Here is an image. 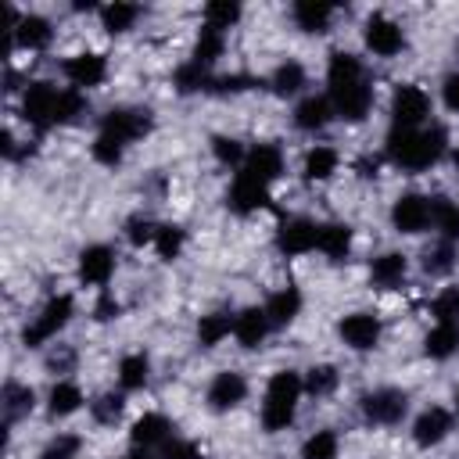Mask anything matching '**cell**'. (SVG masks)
<instances>
[{
  "label": "cell",
  "instance_id": "cell-1",
  "mask_svg": "<svg viewBox=\"0 0 459 459\" xmlns=\"http://www.w3.org/2000/svg\"><path fill=\"white\" fill-rule=\"evenodd\" d=\"M326 97L333 104V115L344 122H362L373 111V82L351 50H333L326 61Z\"/></svg>",
  "mask_w": 459,
  "mask_h": 459
},
{
  "label": "cell",
  "instance_id": "cell-2",
  "mask_svg": "<svg viewBox=\"0 0 459 459\" xmlns=\"http://www.w3.org/2000/svg\"><path fill=\"white\" fill-rule=\"evenodd\" d=\"M384 154L402 172H423L448 154V129L437 122H430L423 129H391Z\"/></svg>",
  "mask_w": 459,
  "mask_h": 459
},
{
  "label": "cell",
  "instance_id": "cell-3",
  "mask_svg": "<svg viewBox=\"0 0 459 459\" xmlns=\"http://www.w3.org/2000/svg\"><path fill=\"white\" fill-rule=\"evenodd\" d=\"M301 394H305L301 373H294V369H276V373L269 377V384H265V394H262V412H258L262 430H265V434L287 430V427L294 423V416H298Z\"/></svg>",
  "mask_w": 459,
  "mask_h": 459
},
{
  "label": "cell",
  "instance_id": "cell-4",
  "mask_svg": "<svg viewBox=\"0 0 459 459\" xmlns=\"http://www.w3.org/2000/svg\"><path fill=\"white\" fill-rule=\"evenodd\" d=\"M72 316H75L72 294H54V298H47V305L36 312V319L25 323L22 344H25V348H43L47 341H54V337L72 323Z\"/></svg>",
  "mask_w": 459,
  "mask_h": 459
},
{
  "label": "cell",
  "instance_id": "cell-5",
  "mask_svg": "<svg viewBox=\"0 0 459 459\" xmlns=\"http://www.w3.org/2000/svg\"><path fill=\"white\" fill-rule=\"evenodd\" d=\"M154 129V111L151 108H140V104H118L111 108L108 115H100V129L97 133H108L115 140H122L126 147L143 140L147 133Z\"/></svg>",
  "mask_w": 459,
  "mask_h": 459
},
{
  "label": "cell",
  "instance_id": "cell-6",
  "mask_svg": "<svg viewBox=\"0 0 459 459\" xmlns=\"http://www.w3.org/2000/svg\"><path fill=\"white\" fill-rule=\"evenodd\" d=\"M430 118V97L427 90L402 82L391 93V129H423Z\"/></svg>",
  "mask_w": 459,
  "mask_h": 459
},
{
  "label": "cell",
  "instance_id": "cell-7",
  "mask_svg": "<svg viewBox=\"0 0 459 459\" xmlns=\"http://www.w3.org/2000/svg\"><path fill=\"white\" fill-rule=\"evenodd\" d=\"M57 97H61V90L54 82H47V79L25 82V90H22V118L32 129H50L54 118H57Z\"/></svg>",
  "mask_w": 459,
  "mask_h": 459
},
{
  "label": "cell",
  "instance_id": "cell-8",
  "mask_svg": "<svg viewBox=\"0 0 459 459\" xmlns=\"http://www.w3.org/2000/svg\"><path fill=\"white\" fill-rule=\"evenodd\" d=\"M359 409H362V416H366L369 423H377V427H394V423H402L405 412H409V394L398 391V387H373V391H366V394L359 398Z\"/></svg>",
  "mask_w": 459,
  "mask_h": 459
},
{
  "label": "cell",
  "instance_id": "cell-9",
  "mask_svg": "<svg viewBox=\"0 0 459 459\" xmlns=\"http://www.w3.org/2000/svg\"><path fill=\"white\" fill-rule=\"evenodd\" d=\"M362 43L373 57H398L405 50V29L387 14H369L362 25Z\"/></svg>",
  "mask_w": 459,
  "mask_h": 459
},
{
  "label": "cell",
  "instance_id": "cell-10",
  "mask_svg": "<svg viewBox=\"0 0 459 459\" xmlns=\"http://www.w3.org/2000/svg\"><path fill=\"white\" fill-rule=\"evenodd\" d=\"M319 247V222L305 219V215H290L280 222L276 230V251L283 258H298V255H308Z\"/></svg>",
  "mask_w": 459,
  "mask_h": 459
},
{
  "label": "cell",
  "instance_id": "cell-11",
  "mask_svg": "<svg viewBox=\"0 0 459 459\" xmlns=\"http://www.w3.org/2000/svg\"><path fill=\"white\" fill-rule=\"evenodd\" d=\"M61 75L68 79L72 90L86 93V90H93V86H100L108 79V57L97 54V50H79V54L61 61Z\"/></svg>",
  "mask_w": 459,
  "mask_h": 459
},
{
  "label": "cell",
  "instance_id": "cell-12",
  "mask_svg": "<svg viewBox=\"0 0 459 459\" xmlns=\"http://www.w3.org/2000/svg\"><path fill=\"white\" fill-rule=\"evenodd\" d=\"M380 333H384V326H380V319L373 312H348L337 323V337L351 351H373L380 344Z\"/></svg>",
  "mask_w": 459,
  "mask_h": 459
},
{
  "label": "cell",
  "instance_id": "cell-13",
  "mask_svg": "<svg viewBox=\"0 0 459 459\" xmlns=\"http://www.w3.org/2000/svg\"><path fill=\"white\" fill-rule=\"evenodd\" d=\"M75 276L79 283L86 287H108V280L115 276V251L108 244H86L79 251V262H75Z\"/></svg>",
  "mask_w": 459,
  "mask_h": 459
},
{
  "label": "cell",
  "instance_id": "cell-14",
  "mask_svg": "<svg viewBox=\"0 0 459 459\" xmlns=\"http://www.w3.org/2000/svg\"><path fill=\"white\" fill-rule=\"evenodd\" d=\"M391 226L405 237H416L423 230H430V197L423 194H402L391 204Z\"/></svg>",
  "mask_w": 459,
  "mask_h": 459
},
{
  "label": "cell",
  "instance_id": "cell-15",
  "mask_svg": "<svg viewBox=\"0 0 459 459\" xmlns=\"http://www.w3.org/2000/svg\"><path fill=\"white\" fill-rule=\"evenodd\" d=\"M269 201H273L269 197V186L258 183V179H251V176H244V172H237V179L226 190V208L233 215H255V212L269 208Z\"/></svg>",
  "mask_w": 459,
  "mask_h": 459
},
{
  "label": "cell",
  "instance_id": "cell-16",
  "mask_svg": "<svg viewBox=\"0 0 459 459\" xmlns=\"http://www.w3.org/2000/svg\"><path fill=\"white\" fill-rule=\"evenodd\" d=\"M244 398H247V380H244V373H237V369L215 373L212 384H208V391H204V402H208L212 412H230V409H237Z\"/></svg>",
  "mask_w": 459,
  "mask_h": 459
},
{
  "label": "cell",
  "instance_id": "cell-17",
  "mask_svg": "<svg viewBox=\"0 0 459 459\" xmlns=\"http://www.w3.org/2000/svg\"><path fill=\"white\" fill-rule=\"evenodd\" d=\"M283 169H287L283 165V151L276 143H255V147H247V158L240 165L244 176H251V179H258L265 186H273L283 176Z\"/></svg>",
  "mask_w": 459,
  "mask_h": 459
},
{
  "label": "cell",
  "instance_id": "cell-18",
  "mask_svg": "<svg viewBox=\"0 0 459 459\" xmlns=\"http://www.w3.org/2000/svg\"><path fill=\"white\" fill-rule=\"evenodd\" d=\"M452 427H455V416L445 405H430L412 420V441L416 448H434L452 434Z\"/></svg>",
  "mask_w": 459,
  "mask_h": 459
},
{
  "label": "cell",
  "instance_id": "cell-19",
  "mask_svg": "<svg viewBox=\"0 0 459 459\" xmlns=\"http://www.w3.org/2000/svg\"><path fill=\"white\" fill-rule=\"evenodd\" d=\"M172 430L176 427H172V420L165 412H143L129 427V445L133 448H161V445L172 441Z\"/></svg>",
  "mask_w": 459,
  "mask_h": 459
},
{
  "label": "cell",
  "instance_id": "cell-20",
  "mask_svg": "<svg viewBox=\"0 0 459 459\" xmlns=\"http://www.w3.org/2000/svg\"><path fill=\"white\" fill-rule=\"evenodd\" d=\"M333 118L337 115H333V104H330L326 93H308V97H301L294 104V129H301V133H319Z\"/></svg>",
  "mask_w": 459,
  "mask_h": 459
},
{
  "label": "cell",
  "instance_id": "cell-21",
  "mask_svg": "<svg viewBox=\"0 0 459 459\" xmlns=\"http://www.w3.org/2000/svg\"><path fill=\"white\" fill-rule=\"evenodd\" d=\"M269 330H273V323H269V316H265L262 305H247V308H240L233 316V337H237L240 348H262V341L269 337Z\"/></svg>",
  "mask_w": 459,
  "mask_h": 459
},
{
  "label": "cell",
  "instance_id": "cell-22",
  "mask_svg": "<svg viewBox=\"0 0 459 459\" xmlns=\"http://www.w3.org/2000/svg\"><path fill=\"white\" fill-rule=\"evenodd\" d=\"M409 276V258L402 251H384L369 262V283L377 290H398Z\"/></svg>",
  "mask_w": 459,
  "mask_h": 459
},
{
  "label": "cell",
  "instance_id": "cell-23",
  "mask_svg": "<svg viewBox=\"0 0 459 459\" xmlns=\"http://www.w3.org/2000/svg\"><path fill=\"white\" fill-rule=\"evenodd\" d=\"M82 405H86V394H82V387H79L75 380L61 377V380L50 384V391H47V412H50L54 420H68V416H75Z\"/></svg>",
  "mask_w": 459,
  "mask_h": 459
},
{
  "label": "cell",
  "instance_id": "cell-24",
  "mask_svg": "<svg viewBox=\"0 0 459 459\" xmlns=\"http://www.w3.org/2000/svg\"><path fill=\"white\" fill-rule=\"evenodd\" d=\"M301 305H305V298H301L298 287H280V290H273V294L265 298L262 308H265L273 330H280V326H290V323L301 316Z\"/></svg>",
  "mask_w": 459,
  "mask_h": 459
},
{
  "label": "cell",
  "instance_id": "cell-25",
  "mask_svg": "<svg viewBox=\"0 0 459 459\" xmlns=\"http://www.w3.org/2000/svg\"><path fill=\"white\" fill-rule=\"evenodd\" d=\"M351 247H355V230L348 222H319V247L316 251H323L330 262H348Z\"/></svg>",
  "mask_w": 459,
  "mask_h": 459
},
{
  "label": "cell",
  "instance_id": "cell-26",
  "mask_svg": "<svg viewBox=\"0 0 459 459\" xmlns=\"http://www.w3.org/2000/svg\"><path fill=\"white\" fill-rule=\"evenodd\" d=\"M50 39H54V29L43 14H25L18 29H11V47H22V50H47Z\"/></svg>",
  "mask_w": 459,
  "mask_h": 459
},
{
  "label": "cell",
  "instance_id": "cell-27",
  "mask_svg": "<svg viewBox=\"0 0 459 459\" xmlns=\"http://www.w3.org/2000/svg\"><path fill=\"white\" fill-rule=\"evenodd\" d=\"M265 86H269L276 97H294V93H301V90L308 86V72H305L301 61L287 57V61H280V65L273 68V75L265 79Z\"/></svg>",
  "mask_w": 459,
  "mask_h": 459
},
{
  "label": "cell",
  "instance_id": "cell-28",
  "mask_svg": "<svg viewBox=\"0 0 459 459\" xmlns=\"http://www.w3.org/2000/svg\"><path fill=\"white\" fill-rule=\"evenodd\" d=\"M337 165H341L337 147H330V143H316V147H308V151H305L301 176H305L308 183H326V179L337 172Z\"/></svg>",
  "mask_w": 459,
  "mask_h": 459
},
{
  "label": "cell",
  "instance_id": "cell-29",
  "mask_svg": "<svg viewBox=\"0 0 459 459\" xmlns=\"http://www.w3.org/2000/svg\"><path fill=\"white\" fill-rule=\"evenodd\" d=\"M0 405H4V423H18L22 416H29L36 409V391L22 380H7L4 391H0Z\"/></svg>",
  "mask_w": 459,
  "mask_h": 459
},
{
  "label": "cell",
  "instance_id": "cell-30",
  "mask_svg": "<svg viewBox=\"0 0 459 459\" xmlns=\"http://www.w3.org/2000/svg\"><path fill=\"white\" fill-rule=\"evenodd\" d=\"M337 7L330 4H319V0H298L290 7V18L301 32H330V22H333Z\"/></svg>",
  "mask_w": 459,
  "mask_h": 459
},
{
  "label": "cell",
  "instance_id": "cell-31",
  "mask_svg": "<svg viewBox=\"0 0 459 459\" xmlns=\"http://www.w3.org/2000/svg\"><path fill=\"white\" fill-rule=\"evenodd\" d=\"M455 351H459V326H452V323H434V326L427 330V337H423V355L434 359V362H445V359H452Z\"/></svg>",
  "mask_w": 459,
  "mask_h": 459
},
{
  "label": "cell",
  "instance_id": "cell-32",
  "mask_svg": "<svg viewBox=\"0 0 459 459\" xmlns=\"http://www.w3.org/2000/svg\"><path fill=\"white\" fill-rule=\"evenodd\" d=\"M115 377H118V387L122 391H140L151 380V359L143 351H126L118 359V373Z\"/></svg>",
  "mask_w": 459,
  "mask_h": 459
},
{
  "label": "cell",
  "instance_id": "cell-33",
  "mask_svg": "<svg viewBox=\"0 0 459 459\" xmlns=\"http://www.w3.org/2000/svg\"><path fill=\"white\" fill-rule=\"evenodd\" d=\"M430 226L441 233V240L459 244V204L452 197H430Z\"/></svg>",
  "mask_w": 459,
  "mask_h": 459
},
{
  "label": "cell",
  "instance_id": "cell-34",
  "mask_svg": "<svg viewBox=\"0 0 459 459\" xmlns=\"http://www.w3.org/2000/svg\"><path fill=\"white\" fill-rule=\"evenodd\" d=\"M140 4H126V0H115V4H104L100 7V25L111 32V36H122L129 32L136 22H140Z\"/></svg>",
  "mask_w": 459,
  "mask_h": 459
},
{
  "label": "cell",
  "instance_id": "cell-35",
  "mask_svg": "<svg viewBox=\"0 0 459 459\" xmlns=\"http://www.w3.org/2000/svg\"><path fill=\"white\" fill-rule=\"evenodd\" d=\"M222 50H226V32H219V29H212V25H201V32H197V39H194L190 61L212 68V65L222 57Z\"/></svg>",
  "mask_w": 459,
  "mask_h": 459
},
{
  "label": "cell",
  "instance_id": "cell-36",
  "mask_svg": "<svg viewBox=\"0 0 459 459\" xmlns=\"http://www.w3.org/2000/svg\"><path fill=\"white\" fill-rule=\"evenodd\" d=\"M233 333V316L230 312H208L197 319V344L201 348H215Z\"/></svg>",
  "mask_w": 459,
  "mask_h": 459
},
{
  "label": "cell",
  "instance_id": "cell-37",
  "mask_svg": "<svg viewBox=\"0 0 459 459\" xmlns=\"http://www.w3.org/2000/svg\"><path fill=\"white\" fill-rule=\"evenodd\" d=\"M208 82H212V68H204V65H197V61H183L176 72H172V86H176V93H208Z\"/></svg>",
  "mask_w": 459,
  "mask_h": 459
},
{
  "label": "cell",
  "instance_id": "cell-38",
  "mask_svg": "<svg viewBox=\"0 0 459 459\" xmlns=\"http://www.w3.org/2000/svg\"><path fill=\"white\" fill-rule=\"evenodd\" d=\"M337 380H341V373H337V366H330V362H316V366L305 369V377H301L305 394H312V398L333 394V391H337Z\"/></svg>",
  "mask_w": 459,
  "mask_h": 459
},
{
  "label": "cell",
  "instance_id": "cell-39",
  "mask_svg": "<svg viewBox=\"0 0 459 459\" xmlns=\"http://www.w3.org/2000/svg\"><path fill=\"white\" fill-rule=\"evenodd\" d=\"M86 111H90L86 93H82V90L65 86V90H61V97H57V118H54V126H75Z\"/></svg>",
  "mask_w": 459,
  "mask_h": 459
},
{
  "label": "cell",
  "instance_id": "cell-40",
  "mask_svg": "<svg viewBox=\"0 0 459 459\" xmlns=\"http://www.w3.org/2000/svg\"><path fill=\"white\" fill-rule=\"evenodd\" d=\"M337 452H341V437L330 427L308 434L305 445H301V459H337Z\"/></svg>",
  "mask_w": 459,
  "mask_h": 459
},
{
  "label": "cell",
  "instance_id": "cell-41",
  "mask_svg": "<svg viewBox=\"0 0 459 459\" xmlns=\"http://www.w3.org/2000/svg\"><path fill=\"white\" fill-rule=\"evenodd\" d=\"M183 244H186V230L176 226V222H165V226H158V237H154L151 247L158 251L161 262H176L179 251H183Z\"/></svg>",
  "mask_w": 459,
  "mask_h": 459
},
{
  "label": "cell",
  "instance_id": "cell-42",
  "mask_svg": "<svg viewBox=\"0 0 459 459\" xmlns=\"http://www.w3.org/2000/svg\"><path fill=\"white\" fill-rule=\"evenodd\" d=\"M122 412H126V391H104L97 402H90V416H93V423H100V427L118 423Z\"/></svg>",
  "mask_w": 459,
  "mask_h": 459
},
{
  "label": "cell",
  "instance_id": "cell-43",
  "mask_svg": "<svg viewBox=\"0 0 459 459\" xmlns=\"http://www.w3.org/2000/svg\"><path fill=\"white\" fill-rule=\"evenodd\" d=\"M240 4L237 0H212V4H204V11H201V18H204V25H212V29H219V32H226L230 25H237L240 22Z\"/></svg>",
  "mask_w": 459,
  "mask_h": 459
},
{
  "label": "cell",
  "instance_id": "cell-44",
  "mask_svg": "<svg viewBox=\"0 0 459 459\" xmlns=\"http://www.w3.org/2000/svg\"><path fill=\"white\" fill-rule=\"evenodd\" d=\"M455 269V244L437 240L434 247L423 251V273L427 276H448Z\"/></svg>",
  "mask_w": 459,
  "mask_h": 459
},
{
  "label": "cell",
  "instance_id": "cell-45",
  "mask_svg": "<svg viewBox=\"0 0 459 459\" xmlns=\"http://www.w3.org/2000/svg\"><path fill=\"white\" fill-rule=\"evenodd\" d=\"M255 86H265V79H255L247 72H230V75H212L208 93L230 97V93H244V90H255Z\"/></svg>",
  "mask_w": 459,
  "mask_h": 459
},
{
  "label": "cell",
  "instance_id": "cell-46",
  "mask_svg": "<svg viewBox=\"0 0 459 459\" xmlns=\"http://www.w3.org/2000/svg\"><path fill=\"white\" fill-rule=\"evenodd\" d=\"M90 154H93V161H97V165L115 169V165L126 158V143H122V140H115V136H108V133H97V136H93V143H90Z\"/></svg>",
  "mask_w": 459,
  "mask_h": 459
},
{
  "label": "cell",
  "instance_id": "cell-47",
  "mask_svg": "<svg viewBox=\"0 0 459 459\" xmlns=\"http://www.w3.org/2000/svg\"><path fill=\"white\" fill-rule=\"evenodd\" d=\"M212 154L219 165H230V169H240L244 158H247V147L237 140V136H212Z\"/></svg>",
  "mask_w": 459,
  "mask_h": 459
},
{
  "label": "cell",
  "instance_id": "cell-48",
  "mask_svg": "<svg viewBox=\"0 0 459 459\" xmlns=\"http://www.w3.org/2000/svg\"><path fill=\"white\" fill-rule=\"evenodd\" d=\"M122 233H126V240H129L133 247H143V244H154L158 222L147 219V215H129V219L122 222Z\"/></svg>",
  "mask_w": 459,
  "mask_h": 459
},
{
  "label": "cell",
  "instance_id": "cell-49",
  "mask_svg": "<svg viewBox=\"0 0 459 459\" xmlns=\"http://www.w3.org/2000/svg\"><path fill=\"white\" fill-rule=\"evenodd\" d=\"M430 312H434V323H452V326H459V287H445V290L430 301Z\"/></svg>",
  "mask_w": 459,
  "mask_h": 459
},
{
  "label": "cell",
  "instance_id": "cell-50",
  "mask_svg": "<svg viewBox=\"0 0 459 459\" xmlns=\"http://www.w3.org/2000/svg\"><path fill=\"white\" fill-rule=\"evenodd\" d=\"M79 448H82V437H79V434H57V437H50V441L43 445L39 459H75Z\"/></svg>",
  "mask_w": 459,
  "mask_h": 459
},
{
  "label": "cell",
  "instance_id": "cell-51",
  "mask_svg": "<svg viewBox=\"0 0 459 459\" xmlns=\"http://www.w3.org/2000/svg\"><path fill=\"white\" fill-rule=\"evenodd\" d=\"M90 316H93L97 323H111V319H118V316H122V305H118V298H115V294L104 287V290L97 294V301H93Z\"/></svg>",
  "mask_w": 459,
  "mask_h": 459
},
{
  "label": "cell",
  "instance_id": "cell-52",
  "mask_svg": "<svg viewBox=\"0 0 459 459\" xmlns=\"http://www.w3.org/2000/svg\"><path fill=\"white\" fill-rule=\"evenodd\" d=\"M158 459H204V452H201V445H194L186 437H172L169 445H161Z\"/></svg>",
  "mask_w": 459,
  "mask_h": 459
},
{
  "label": "cell",
  "instance_id": "cell-53",
  "mask_svg": "<svg viewBox=\"0 0 459 459\" xmlns=\"http://www.w3.org/2000/svg\"><path fill=\"white\" fill-rule=\"evenodd\" d=\"M441 100H445L448 111L459 115V72H448V75L441 79Z\"/></svg>",
  "mask_w": 459,
  "mask_h": 459
},
{
  "label": "cell",
  "instance_id": "cell-54",
  "mask_svg": "<svg viewBox=\"0 0 459 459\" xmlns=\"http://www.w3.org/2000/svg\"><path fill=\"white\" fill-rule=\"evenodd\" d=\"M72 362H75V351L68 344H57V351L47 355V369H57V373H68Z\"/></svg>",
  "mask_w": 459,
  "mask_h": 459
},
{
  "label": "cell",
  "instance_id": "cell-55",
  "mask_svg": "<svg viewBox=\"0 0 459 459\" xmlns=\"http://www.w3.org/2000/svg\"><path fill=\"white\" fill-rule=\"evenodd\" d=\"M355 176H362V179H377V176H380V158L362 154V158L355 161Z\"/></svg>",
  "mask_w": 459,
  "mask_h": 459
},
{
  "label": "cell",
  "instance_id": "cell-56",
  "mask_svg": "<svg viewBox=\"0 0 459 459\" xmlns=\"http://www.w3.org/2000/svg\"><path fill=\"white\" fill-rule=\"evenodd\" d=\"M452 165L459 169V147H452Z\"/></svg>",
  "mask_w": 459,
  "mask_h": 459
},
{
  "label": "cell",
  "instance_id": "cell-57",
  "mask_svg": "<svg viewBox=\"0 0 459 459\" xmlns=\"http://www.w3.org/2000/svg\"><path fill=\"white\" fill-rule=\"evenodd\" d=\"M455 416H459V391H455Z\"/></svg>",
  "mask_w": 459,
  "mask_h": 459
},
{
  "label": "cell",
  "instance_id": "cell-58",
  "mask_svg": "<svg viewBox=\"0 0 459 459\" xmlns=\"http://www.w3.org/2000/svg\"><path fill=\"white\" fill-rule=\"evenodd\" d=\"M455 54H459V39H455Z\"/></svg>",
  "mask_w": 459,
  "mask_h": 459
}]
</instances>
